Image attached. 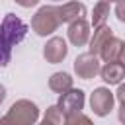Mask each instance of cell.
<instances>
[{"mask_svg": "<svg viewBox=\"0 0 125 125\" xmlns=\"http://www.w3.org/2000/svg\"><path fill=\"white\" fill-rule=\"evenodd\" d=\"M119 62L125 66V41H123V49H121V55H119Z\"/></svg>", "mask_w": 125, "mask_h": 125, "instance_id": "ffe728a7", "label": "cell"}, {"mask_svg": "<svg viewBox=\"0 0 125 125\" xmlns=\"http://www.w3.org/2000/svg\"><path fill=\"white\" fill-rule=\"evenodd\" d=\"M4 98H6V88H4V86H0V104L4 102Z\"/></svg>", "mask_w": 125, "mask_h": 125, "instance_id": "44dd1931", "label": "cell"}, {"mask_svg": "<svg viewBox=\"0 0 125 125\" xmlns=\"http://www.w3.org/2000/svg\"><path fill=\"white\" fill-rule=\"evenodd\" d=\"M49 88L53 92H59L61 96L64 92L72 90V78H70V74H66V72H55L49 78Z\"/></svg>", "mask_w": 125, "mask_h": 125, "instance_id": "4fadbf2b", "label": "cell"}, {"mask_svg": "<svg viewBox=\"0 0 125 125\" xmlns=\"http://www.w3.org/2000/svg\"><path fill=\"white\" fill-rule=\"evenodd\" d=\"M66 53H68V47L62 37H51L43 49V57L49 62H61L66 57Z\"/></svg>", "mask_w": 125, "mask_h": 125, "instance_id": "52a82bcc", "label": "cell"}, {"mask_svg": "<svg viewBox=\"0 0 125 125\" xmlns=\"http://www.w3.org/2000/svg\"><path fill=\"white\" fill-rule=\"evenodd\" d=\"M109 8H111V6H109L107 2H98V4L94 6V16H92L94 29L105 25V20H107V16H109Z\"/></svg>", "mask_w": 125, "mask_h": 125, "instance_id": "9a60e30c", "label": "cell"}, {"mask_svg": "<svg viewBox=\"0 0 125 125\" xmlns=\"http://www.w3.org/2000/svg\"><path fill=\"white\" fill-rule=\"evenodd\" d=\"M88 37H90V25H88V21L84 18L76 20V21H72L68 25V39H70L72 45L82 47V45H86Z\"/></svg>", "mask_w": 125, "mask_h": 125, "instance_id": "ba28073f", "label": "cell"}, {"mask_svg": "<svg viewBox=\"0 0 125 125\" xmlns=\"http://www.w3.org/2000/svg\"><path fill=\"white\" fill-rule=\"evenodd\" d=\"M100 74H102V80L104 82H107V84H119L125 78V66L119 61L117 62H107L100 70Z\"/></svg>", "mask_w": 125, "mask_h": 125, "instance_id": "30bf717a", "label": "cell"}, {"mask_svg": "<svg viewBox=\"0 0 125 125\" xmlns=\"http://www.w3.org/2000/svg\"><path fill=\"white\" fill-rule=\"evenodd\" d=\"M121 49H123V41L117 39V37H111V39L102 47V51H100L98 57H102V59L105 61V64H107V62H117V61H119V55H121Z\"/></svg>", "mask_w": 125, "mask_h": 125, "instance_id": "7c38bea8", "label": "cell"}, {"mask_svg": "<svg viewBox=\"0 0 125 125\" xmlns=\"http://www.w3.org/2000/svg\"><path fill=\"white\" fill-rule=\"evenodd\" d=\"M117 100L121 104H125V84H119V90H117Z\"/></svg>", "mask_w": 125, "mask_h": 125, "instance_id": "ac0fdd59", "label": "cell"}, {"mask_svg": "<svg viewBox=\"0 0 125 125\" xmlns=\"http://www.w3.org/2000/svg\"><path fill=\"white\" fill-rule=\"evenodd\" d=\"M115 16H117V20H119V21H123V23H125V2L115 4Z\"/></svg>", "mask_w": 125, "mask_h": 125, "instance_id": "e0dca14e", "label": "cell"}, {"mask_svg": "<svg viewBox=\"0 0 125 125\" xmlns=\"http://www.w3.org/2000/svg\"><path fill=\"white\" fill-rule=\"evenodd\" d=\"M64 125H94V123L90 121V117L78 113V115H70V117H66Z\"/></svg>", "mask_w": 125, "mask_h": 125, "instance_id": "2e32d148", "label": "cell"}, {"mask_svg": "<svg viewBox=\"0 0 125 125\" xmlns=\"http://www.w3.org/2000/svg\"><path fill=\"white\" fill-rule=\"evenodd\" d=\"M39 117V109L29 100H18L2 117L4 125H33Z\"/></svg>", "mask_w": 125, "mask_h": 125, "instance_id": "7a4b0ae2", "label": "cell"}, {"mask_svg": "<svg viewBox=\"0 0 125 125\" xmlns=\"http://www.w3.org/2000/svg\"><path fill=\"white\" fill-rule=\"evenodd\" d=\"M119 121L125 125V104H121V107H119Z\"/></svg>", "mask_w": 125, "mask_h": 125, "instance_id": "d6986e66", "label": "cell"}, {"mask_svg": "<svg viewBox=\"0 0 125 125\" xmlns=\"http://www.w3.org/2000/svg\"><path fill=\"white\" fill-rule=\"evenodd\" d=\"M90 105H92V109H94L96 115L104 117L113 107V94L107 88H96L94 94L90 96Z\"/></svg>", "mask_w": 125, "mask_h": 125, "instance_id": "8992f818", "label": "cell"}, {"mask_svg": "<svg viewBox=\"0 0 125 125\" xmlns=\"http://www.w3.org/2000/svg\"><path fill=\"white\" fill-rule=\"evenodd\" d=\"M86 16V6L84 4H78V2H66L62 6H59V18H61V23L62 21H76V20H82Z\"/></svg>", "mask_w": 125, "mask_h": 125, "instance_id": "9c48e42d", "label": "cell"}, {"mask_svg": "<svg viewBox=\"0 0 125 125\" xmlns=\"http://www.w3.org/2000/svg\"><path fill=\"white\" fill-rule=\"evenodd\" d=\"M0 125H4V121H2V119H0Z\"/></svg>", "mask_w": 125, "mask_h": 125, "instance_id": "7402d4cb", "label": "cell"}, {"mask_svg": "<svg viewBox=\"0 0 125 125\" xmlns=\"http://www.w3.org/2000/svg\"><path fill=\"white\" fill-rule=\"evenodd\" d=\"M113 37V33H111V27L109 25H102V27H98V29H94V37H92V41H90V51L88 53H92V55H100V51H102V47L109 41Z\"/></svg>", "mask_w": 125, "mask_h": 125, "instance_id": "8fae6325", "label": "cell"}, {"mask_svg": "<svg viewBox=\"0 0 125 125\" xmlns=\"http://www.w3.org/2000/svg\"><path fill=\"white\" fill-rule=\"evenodd\" d=\"M59 107H61V111L66 115V117H70V115H78L80 113V109L84 107V92L82 90H68V92H64L61 98H59Z\"/></svg>", "mask_w": 125, "mask_h": 125, "instance_id": "5b68a950", "label": "cell"}, {"mask_svg": "<svg viewBox=\"0 0 125 125\" xmlns=\"http://www.w3.org/2000/svg\"><path fill=\"white\" fill-rule=\"evenodd\" d=\"M100 70H102V68H100V61H98V57L92 55V53H82V55H78L76 61H74V72H76L80 78H84V80L94 78Z\"/></svg>", "mask_w": 125, "mask_h": 125, "instance_id": "277c9868", "label": "cell"}, {"mask_svg": "<svg viewBox=\"0 0 125 125\" xmlns=\"http://www.w3.org/2000/svg\"><path fill=\"white\" fill-rule=\"evenodd\" d=\"M66 121V115L61 111L59 105H51L47 111H45V117L39 125H64Z\"/></svg>", "mask_w": 125, "mask_h": 125, "instance_id": "5bb4252c", "label": "cell"}, {"mask_svg": "<svg viewBox=\"0 0 125 125\" xmlns=\"http://www.w3.org/2000/svg\"><path fill=\"white\" fill-rule=\"evenodd\" d=\"M61 23L59 18V6H41L37 14L31 20V27L37 35H49L53 33Z\"/></svg>", "mask_w": 125, "mask_h": 125, "instance_id": "3957f363", "label": "cell"}, {"mask_svg": "<svg viewBox=\"0 0 125 125\" xmlns=\"http://www.w3.org/2000/svg\"><path fill=\"white\" fill-rule=\"evenodd\" d=\"M27 33V25L16 16L6 14L4 21L0 23V66H6L12 57V47L23 41Z\"/></svg>", "mask_w": 125, "mask_h": 125, "instance_id": "6da1fadb", "label": "cell"}]
</instances>
